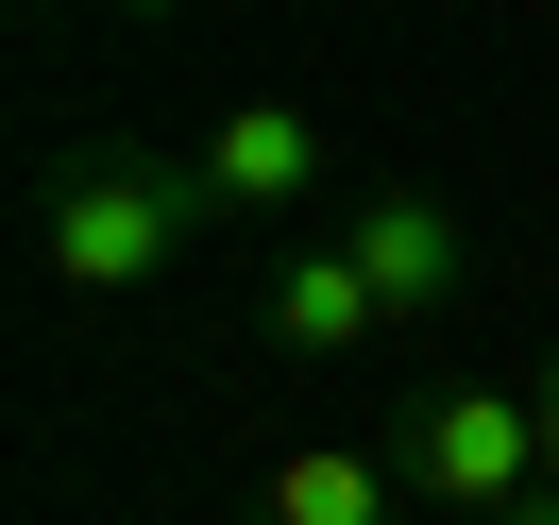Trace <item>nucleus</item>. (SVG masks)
<instances>
[{
  "label": "nucleus",
  "instance_id": "423d86ee",
  "mask_svg": "<svg viewBox=\"0 0 559 525\" xmlns=\"http://www.w3.org/2000/svg\"><path fill=\"white\" fill-rule=\"evenodd\" d=\"M390 509H407V457H373V441H306L254 491V525H390Z\"/></svg>",
  "mask_w": 559,
  "mask_h": 525
},
{
  "label": "nucleus",
  "instance_id": "1a4fd4ad",
  "mask_svg": "<svg viewBox=\"0 0 559 525\" xmlns=\"http://www.w3.org/2000/svg\"><path fill=\"white\" fill-rule=\"evenodd\" d=\"M136 17H170V0H136Z\"/></svg>",
  "mask_w": 559,
  "mask_h": 525
},
{
  "label": "nucleus",
  "instance_id": "6e6552de",
  "mask_svg": "<svg viewBox=\"0 0 559 525\" xmlns=\"http://www.w3.org/2000/svg\"><path fill=\"white\" fill-rule=\"evenodd\" d=\"M543 475H559V373H543Z\"/></svg>",
  "mask_w": 559,
  "mask_h": 525
},
{
  "label": "nucleus",
  "instance_id": "39448f33",
  "mask_svg": "<svg viewBox=\"0 0 559 525\" xmlns=\"http://www.w3.org/2000/svg\"><path fill=\"white\" fill-rule=\"evenodd\" d=\"M204 187H221V204H254V220L306 204V187H322V119H306V103H238V119L204 136Z\"/></svg>",
  "mask_w": 559,
  "mask_h": 525
},
{
  "label": "nucleus",
  "instance_id": "f03ea898",
  "mask_svg": "<svg viewBox=\"0 0 559 525\" xmlns=\"http://www.w3.org/2000/svg\"><path fill=\"white\" fill-rule=\"evenodd\" d=\"M390 457H407V491H424V509L491 525L509 491H543V390L441 373V390H407V407H390Z\"/></svg>",
  "mask_w": 559,
  "mask_h": 525
},
{
  "label": "nucleus",
  "instance_id": "0eeeda50",
  "mask_svg": "<svg viewBox=\"0 0 559 525\" xmlns=\"http://www.w3.org/2000/svg\"><path fill=\"white\" fill-rule=\"evenodd\" d=\"M491 525H559V475H543V491H509V509H491Z\"/></svg>",
  "mask_w": 559,
  "mask_h": 525
},
{
  "label": "nucleus",
  "instance_id": "f257e3e1",
  "mask_svg": "<svg viewBox=\"0 0 559 525\" xmlns=\"http://www.w3.org/2000/svg\"><path fill=\"white\" fill-rule=\"evenodd\" d=\"M204 204L221 187L170 170V153H51L35 170V254H51L69 306H119V288H153L187 238H204Z\"/></svg>",
  "mask_w": 559,
  "mask_h": 525
},
{
  "label": "nucleus",
  "instance_id": "20e7f679",
  "mask_svg": "<svg viewBox=\"0 0 559 525\" xmlns=\"http://www.w3.org/2000/svg\"><path fill=\"white\" fill-rule=\"evenodd\" d=\"M272 356L288 373H322V356H356V339H390V306H373V272H356V238H306V254H272Z\"/></svg>",
  "mask_w": 559,
  "mask_h": 525
},
{
  "label": "nucleus",
  "instance_id": "7ed1b4c3",
  "mask_svg": "<svg viewBox=\"0 0 559 525\" xmlns=\"http://www.w3.org/2000/svg\"><path fill=\"white\" fill-rule=\"evenodd\" d=\"M340 238H356V272H373V306H390V322L457 306V272H475V238H457V204H441V187H373Z\"/></svg>",
  "mask_w": 559,
  "mask_h": 525
}]
</instances>
